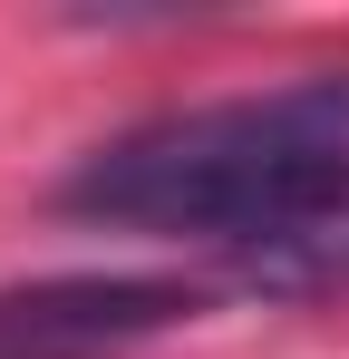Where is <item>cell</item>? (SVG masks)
I'll list each match as a JSON object with an SVG mask.
<instances>
[{"mask_svg":"<svg viewBox=\"0 0 349 359\" xmlns=\"http://www.w3.org/2000/svg\"><path fill=\"white\" fill-rule=\"evenodd\" d=\"M252 282H262V292H349V184L301 224V233H282V243L252 252Z\"/></svg>","mask_w":349,"mask_h":359,"instance_id":"3","label":"cell"},{"mask_svg":"<svg viewBox=\"0 0 349 359\" xmlns=\"http://www.w3.org/2000/svg\"><path fill=\"white\" fill-rule=\"evenodd\" d=\"M204 292L194 282H156V272H58L29 292H0V359H116L156 340L174 320H194Z\"/></svg>","mask_w":349,"mask_h":359,"instance_id":"2","label":"cell"},{"mask_svg":"<svg viewBox=\"0 0 349 359\" xmlns=\"http://www.w3.org/2000/svg\"><path fill=\"white\" fill-rule=\"evenodd\" d=\"M340 184H349V68H330V78H291L262 97L126 126L68 175V214L262 252L301 233Z\"/></svg>","mask_w":349,"mask_h":359,"instance_id":"1","label":"cell"}]
</instances>
